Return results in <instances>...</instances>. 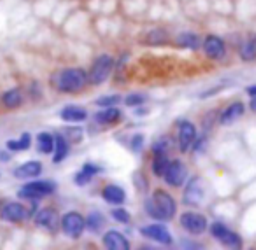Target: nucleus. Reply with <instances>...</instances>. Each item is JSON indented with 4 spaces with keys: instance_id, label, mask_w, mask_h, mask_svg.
<instances>
[{
    "instance_id": "nucleus-1",
    "label": "nucleus",
    "mask_w": 256,
    "mask_h": 250,
    "mask_svg": "<svg viewBox=\"0 0 256 250\" xmlns=\"http://www.w3.org/2000/svg\"><path fill=\"white\" fill-rule=\"evenodd\" d=\"M144 208L150 217L158 219V221H170L178 214V203H176L174 196L164 189L154 191L153 196L144 203Z\"/></svg>"
},
{
    "instance_id": "nucleus-2",
    "label": "nucleus",
    "mask_w": 256,
    "mask_h": 250,
    "mask_svg": "<svg viewBox=\"0 0 256 250\" xmlns=\"http://www.w3.org/2000/svg\"><path fill=\"white\" fill-rule=\"evenodd\" d=\"M90 82V75L82 68H65L54 77V86L60 93H79Z\"/></svg>"
},
{
    "instance_id": "nucleus-3",
    "label": "nucleus",
    "mask_w": 256,
    "mask_h": 250,
    "mask_svg": "<svg viewBox=\"0 0 256 250\" xmlns=\"http://www.w3.org/2000/svg\"><path fill=\"white\" fill-rule=\"evenodd\" d=\"M209 231L212 238L226 249H244V235L235 231L224 221H214L209 226Z\"/></svg>"
},
{
    "instance_id": "nucleus-4",
    "label": "nucleus",
    "mask_w": 256,
    "mask_h": 250,
    "mask_svg": "<svg viewBox=\"0 0 256 250\" xmlns=\"http://www.w3.org/2000/svg\"><path fill=\"white\" fill-rule=\"evenodd\" d=\"M207 198V180L202 175H195L188 180L184 187V193H182V203L186 207H202L204 201Z\"/></svg>"
},
{
    "instance_id": "nucleus-5",
    "label": "nucleus",
    "mask_w": 256,
    "mask_h": 250,
    "mask_svg": "<svg viewBox=\"0 0 256 250\" xmlns=\"http://www.w3.org/2000/svg\"><path fill=\"white\" fill-rule=\"evenodd\" d=\"M181 226L193 236H200L209 229V221L207 217L202 214V212L196 210H188L184 214H181V219H179Z\"/></svg>"
},
{
    "instance_id": "nucleus-6",
    "label": "nucleus",
    "mask_w": 256,
    "mask_h": 250,
    "mask_svg": "<svg viewBox=\"0 0 256 250\" xmlns=\"http://www.w3.org/2000/svg\"><path fill=\"white\" fill-rule=\"evenodd\" d=\"M202 49L209 60L221 61V60H224L228 54V44L223 37L209 33V35L202 40Z\"/></svg>"
},
{
    "instance_id": "nucleus-7",
    "label": "nucleus",
    "mask_w": 256,
    "mask_h": 250,
    "mask_svg": "<svg viewBox=\"0 0 256 250\" xmlns=\"http://www.w3.org/2000/svg\"><path fill=\"white\" fill-rule=\"evenodd\" d=\"M112 68H114L112 56H109V54H102V56H98L95 60V63H93L90 74H88L90 75V84L98 86V84H102V82H106L107 79H109Z\"/></svg>"
},
{
    "instance_id": "nucleus-8",
    "label": "nucleus",
    "mask_w": 256,
    "mask_h": 250,
    "mask_svg": "<svg viewBox=\"0 0 256 250\" xmlns=\"http://www.w3.org/2000/svg\"><path fill=\"white\" fill-rule=\"evenodd\" d=\"M196 138H198V131H196L195 124L188 119L179 121L178 123V149L182 154L192 151Z\"/></svg>"
},
{
    "instance_id": "nucleus-9",
    "label": "nucleus",
    "mask_w": 256,
    "mask_h": 250,
    "mask_svg": "<svg viewBox=\"0 0 256 250\" xmlns=\"http://www.w3.org/2000/svg\"><path fill=\"white\" fill-rule=\"evenodd\" d=\"M54 184L48 182V180H36V182H28L20 189L18 196L26 198V200H40L50 194L54 193Z\"/></svg>"
},
{
    "instance_id": "nucleus-10",
    "label": "nucleus",
    "mask_w": 256,
    "mask_h": 250,
    "mask_svg": "<svg viewBox=\"0 0 256 250\" xmlns=\"http://www.w3.org/2000/svg\"><path fill=\"white\" fill-rule=\"evenodd\" d=\"M248 103L242 102V100H234L230 105H226L223 110L220 112V119H218V124L221 126H232L237 121H240L242 117L248 114Z\"/></svg>"
},
{
    "instance_id": "nucleus-11",
    "label": "nucleus",
    "mask_w": 256,
    "mask_h": 250,
    "mask_svg": "<svg viewBox=\"0 0 256 250\" xmlns=\"http://www.w3.org/2000/svg\"><path fill=\"white\" fill-rule=\"evenodd\" d=\"M188 175L190 170L186 166V163L181 161V159H172L164 179L170 187H182L186 184V180H188Z\"/></svg>"
},
{
    "instance_id": "nucleus-12",
    "label": "nucleus",
    "mask_w": 256,
    "mask_h": 250,
    "mask_svg": "<svg viewBox=\"0 0 256 250\" xmlns=\"http://www.w3.org/2000/svg\"><path fill=\"white\" fill-rule=\"evenodd\" d=\"M60 224L64 233L67 236H70V238H79L84 233L86 228V221L82 219V215L79 212H67V214H64Z\"/></svg>"
},
{
    "instance_id": "nucleus-13",
    "label": "nucleus",
    "mask_w": 256,
    "mask_h": 250,
    "mask_svg": "<svg viewBox=\"0 0 256 250\" xmlns=\"http://www.w3.org/2000/svg\"><path fill=\"white\" fill-rule=\"evenodd\" d=\"M140 233H142V236H146V238L154 240V242H158V243H164V245H167V247L174 243V236L170 235V231H168L164 224L144 226V228L140 229Z\"/></svg>"
},
{
    "instance_id": "nucleus-14",
    "label": "nucleus",
    "mask_w": 256,
    "mask_h": 250,
    "mask_svg": "<svg viewBox=\"0 0 256 250\" xmlns=\"http://www.w3.org/2000/svg\"><path fill=\"white\" fill-rule=\"evenodd\" d=\"M28 215H30V212L26 210L22 203H12V201H9V203H4L0 207V217L8 222H14L16 224V222L25 221Z\"/></svg>"
},
{
    "instance_id": "nucleus-15",
    "label": "nucleus",
    "mask_w": 256,
    "mask_h": 250,
    "mask_svg": "<svg viewBox=\"0 0 256 250\" xmlns=\"http://www.w3.org/2000/svg\"><path fill=\"white\" fill-rule=\"evenodd\" d=\"M36 224L39 228H44V229H50V231H54L58 228V212L56 208L53 207H44L40 210H37L36 214Z\"/></svg>"
},
{
    "instance_id": "nucleus-16",
    "label": "nucleus",
    "mask_w": 256,
    "mask_h": 250,
    "mask_svg": "<svg viewBox=\"0 0 256 250\" xmlns=\"http://www.w3.org/2000/svg\"><path fill=\"white\" fill-rule=\"evenodd\" d=\"M237 53L244 63H256V37L249 33L246 39H242L237 46Z\"/></svg>"
},
{
    "instance_id": "nucleus-17",
    "label": "nucleus",
    "mask_w": 256,
    "mask_h": 250,
    "mask_svg": "<svg viewBox=\"0 0 256 250\" xmlns=\"http://www.w3.org/2000/svg\"><path fill=\"white\" fill-rule=\"evenodd\" d=\"M242 231L249 236H256V201L242 208Z\"/></svg>"
},
{
    "instance_id": "nucleus-18",
    "label": "nucleus",
    "mask_w": 256,
    "mask_h": 250,
    "mask_svg": "<svg viewBox=\"0 0 256 250\" xmlns=\"http://www.w3.org/2000/svg\"><path fill=\"white\" fill-rule=\"evenodd\" d=\"M102 243L106 249H110V250H128L130 249V242H128L120 231H114V229H110V231H107L106 235H104Z\"/></svg>"
},
{
    "instance_id": "nucleus-19",
    "label": "nucleus",
    "mask_w": 256,
    "mask_h": 250,
    "mask_svg": "<svg viewBox=\"0 0 256 250\" xmlns=\"http://www.w3.org/2000/svg\"><path fill=\"white\" fill-rule=\"evenodd\" d=\"M237 200L244 205H249V203H254L256 201V177L252 179L246 180L244 184L240 186V189L237 191Z\"/></svg>"
},
{
    "instance_id": "nucleus-20",
    "label": "nucleus",
    "mask_w": 256,
    "mask_h": 250,
    "mask_svg": "<svg viewBox=\"0 0 256 250\" xmlns=\"http://www.w3.org/2000/svg\"><path fill=\"white\" fill-rule=\"evenodd\" d=\"M40 172H42V163L40 161H28V163H23L16 168L14 177L16 179H34V177H39Z\"/></svg>"
},
{
    "instance_id": "nucleus-21",
    "label": "nucleus",
    "mask_w": 256,
    "mask_h": 250,
    "mask_svg": "<svg viewBox=\"0 0 256 250\" xmlns=\"http://www.w3.org/2000/svg\"><path fill=\"white\" fill-rule=\"evenodd\" d=\"M102 198L110 205H121L126 200V193H124L123 187L116 186V184H109V186L104 187Z\"/></svg>"
},
{
    "instance_id": "nucleus-22",
    "label": "nucleus",
    "mask_w": 256,
    "mask_h": 250,
    "mask_svg": "<svg viewBox=\"0 0 256 250\" xmlns=\"http://www.w3.org/2000/svg\"><path fill=\"white\" fill-rule=\"evenodd\" d=\"M176 44L179 47H184V49H200L202 47V39H200L198 33H193V32H182L176 37Z\"/></svg>"
},
{
    "instance_id": "nucleus-23",
    "label": "nucleus",
    "mask_w": 256,
    "mask_h": 250,
    "mask_svg": "<svg viewBox=\"0 0 256 250\" xmlns=\"http://www.w3.org/2000/svg\"><path fill=\"white\" fill-rule=\"evenodd\" d=\"M68 144H70V142L62 133L54 135V156H53L54 163H62L68 156Z\"/></svg>"
},
{
    "instance_id": "nucleus-24",
    "label": "nucleus",
    "mask_w": 256,
    "mask_h": 250,
    "mask_svg": "<svg viewBox=\"0 0 256 250\" xmlns=\"http://www.w3.org/2000/svg\"><path fill=\"white\" fill-rule=\"evenodd\" d=\"M86 117H88V112L82 107L70 105L62 110V119L68 121V123H82V121H86Z\"/></svg>"
},
{
    "instance_id": "nucleus-25",
    "label": "nucleus",
    "mask_w": 256,
    "mask_h": 250,
    "mask_svg": "<svg viewBox=\"0 0 256 250\" xmlns=\"http://www.w3.org/2000/svg\"><path fill=\"white\" fill-rule=\"evenodd\" d=\"M121 119V112L116 107H106V110L98 112L95 116V121L100 124H116Z\"/></svg>"
},
{
    "instance_id": "nucleus-26",
    "label": "nucleus",
    "mask_w": 256,
    "mask_h": 250,
    "mask_svg": "<svg viewBox=\"0 0 256 250\" xmlns=\"http://www.w3.org/2000/svg\"><path fill=\"white\" fill-rule=\"evenodd\" d=\"M2 103H4L6 109H18L23 103V93L18 88L9 89L2 95Z\"/></svg>"
},
{
    "instance_id": "nucleus-27",
    "label": "nucleus",
    "mask_w": 256,
    "mask_h": 250,
    "mask_svg": "<svg viewBox=\"0 0 256 250\" xmlns=\"http://www.w3.org/2000/svg\"><path fill=\"white\" fill-rule=\"evenodd\" d=\"M30 144H32V135L30 133H23L18 140H9L8 142V151L12 152H20V151H28Z\"/></svg>"
},
{
    "instance_id": "nucleus-28",
    "label": "nucleus",
    "mask_w": 256,
    "mask_h": 250,
    "mask_svg": "<svg viewBox=\"0 0 256 250\" xmlns=\"http://www.w3.org/2000/svg\"><path fill=\"white\" fill-rule=\"evenodd\" d=\"M172 159H168V154H156L153 161V173L156 177H164L165 172H167L168 165H170Z\"/></svg>"
},
{
    "instance_id": "nucleus-29",
    "label": "nucleus",
    "mask_w": 256,
    "mask_h": 250,
    "mask_svg": "<svg viewBox=\"0 0 256 250\" xmlns=\"http://www.w3.org/2000/svg\"><path fill=\"white\" fill-rule=\"evenodd\" d=\"M37 142H39V151L44 152V154H51L54 151V137L50 133H40L37 137Z\"/></svg>"
},
{
    "instance_id": "nucleus-30",
    "label": "nucleus",
    "mask_w": 256,
    "mask_h": 250,
    "mask_svg": "<svg viewBox=\"0 0 256 250\" xmlns=\"http://www.w3.org/2000/svg\"><path fill=\"white\" fill-rule=\"evenodd\" d=\"M104 224H106V217H104L100 212H92V214L88 215V219H86V226H88L92 231L102 229Z\"/></svg>"
},
{
    "instance_id": "nucleus-31",
    "label": "nucleus",
    "mask_w": 256,
    "mask_h": 250,
    "mask_svg": "<svg viewBox=\"0 0 256 250\" xmlns=\"http://www.w3.org/2000/svg\"><path fill=\"white\" fill-rule=\"evenodd\" d=\"M172 149V138L170 137H160L156 142L153 144V152L154 154H168Z\"/></svg>"
},
{
    "instance_id": "nucleus-32",
    "label": "nucleus",
    "mask_w": 256,
    "mask_h": 250,
    "mask_svg": "<svg viewBox=\"0 0 256 250\" xmlns=\"http://www.w3.org/2000/svg\"><path fill=\"white\" fill-rule=\"evenodd\" d=\"M148 44H165L168 42V33L165 30H153L148 33Z\"/></svg>"
},
{
    "instance_id": "nucleus-33",
    "label": "nucleus",
    "mask_w": 256,
    "mask_h": 250,
    "mask_svg": "<svg viewBox=\"0 0 256 250\" xmlns=\"http://www.w3.org/2000/svg\"><path fill=\"white\" fill-rule=\"evenodd\" d=\"M148 100V96L144 95V93H132V95H128L126 98H124V103H126L128 107H140L144 105Z\"/></svg>"
},
{
    "instance_id": "nucleus-34",
    "label": "nucleus",
    "mask_w": 256,
    "mask_h": 250,
    "mask_svg": "<svg viewBox=\"0 0 256 250\" xmlns=\"http://www.w3.org/2000/svg\"><path fill=\"white\" fill-rule=\"evenodd\" d=\"M120 102H121L120 95H107V96H102V98L96 100V105L98 107H116Z\"/></svg>"
},
{
    "instance_id": "nucleus-35",
    "label": "nucleus",
    "mask_w": 256,
    "mask_h": 250,
    "mask_svg": "<svg viewBox=\"0 0 256 250\" xmlns=\"http://www.w3.org/2000/svg\"><path fill=\"white\" fill-rule=\"evenodd\" d=\"M112 217H114V221H118V222H121V224H128L130 222V212H126L124 208H114L112 210Z\"/></svg>"
},
{
    "instance_id": "nucleus-36",
    "label": "nucleus",
    "mask_w": 256,
    "mask_h": 250,
    "mask_svg": "<svg viewBox=\"0 0 256 250\" xmlns=\"http://www.w3.org/2000/svg\"><path fill=\"white\" fill-rule=\"evenodd\" d=\"M82 138L81 128H68L67 130V140L68 142H79Z\"/></svg>"
},
{
    "instance_id": "nucleus-37",
    "label": "nucleus",
    "mask_w": 256,
    "mask_h": 250,
    "mask_svg": "<svg viewBox=\"0 0 256 250\" xmlns=\"http://www.w3.org/2000/svg\"><path fill=\"white\" fill-rule=\"evenodd\" d=\"M93 177L90 175L88 172H84V170H81V172H78L76 173V184H78V186H86V184L90 182V180H92Z\"/></svg>"
},
{
    "instance_id": "nucleus-38",
    "label": "nucleus",
    "mask_w": 256,
    "mask_h": 250,
    "mask_svg": "<svg viewBox=\"0 0 256 250\" xmlns=\"http://www.w3.org/2000/svg\"><path fill=\"white\" fill-rule=\"evenodd\" d=\"M82 170H84V172H88L92 177H95V175H98V173L102 172V166L93 165V163H86V165L82 166Z\"/></svg>"
},
{
    "instance_id": "nucleus-39",
    "label": "nucleus",
    "mask_w": 256,
    "mask_h": 250,
    "mask_svg": "<svg viewBox=\"0 0 256 250\" xmlns=\"http://www.w3.org/2000/svg\"><path fill=\"white\" fill-rule=\"evenodd\" d=\"M142 144H144V135H134V138H132V149L136 152H139L140 149H142Z\"/></svg>"
},
{
    "instance_id": "nucleus-40",
    "label": "nucleus",
    "mask_w": 256,
    "mask_h": 250,
    "mask_svg": "<svg viewBox=\"0 0 256 250\" xmlns=\"http://www.w3.org/2000/svg\"><path fill=\"white\" fill-rule=\"evenodd\" d=\"M248 109H249V112H251V114H256V96H251V98H249Z\"/></svg>"
},
{
    "instance_id": "nucleus-41",
    "label": "nucleus",
    "mask_w": 256,
    "mask_h": 250,
    "mask_svg": "<svg viewBox=\"0 0 256 250\" xmlns=\"http://www.w3.org/2000/svg\"><path fill=\"white\" fill-rule=\"evenodd\" d=\"M246 95L251 98V96H256V84H251V86H248L246 88Z\"/></svg>"
},
{
    "instance_id": "nucleus-42",
    "label": "nucleus",
    "mask_w": 256,
    "mask_h": 250,
    "mask_svg": "<svg viewBox=\"0 0 256 250\" xmlns=\"http://www.w3.org/2000/svg\"><path fill=\"white\" fill-rule=\"evenodd\" d=\"M0 159H2V161H9V154L4 151H0Z\"/></svg>"
}]
</instances>
